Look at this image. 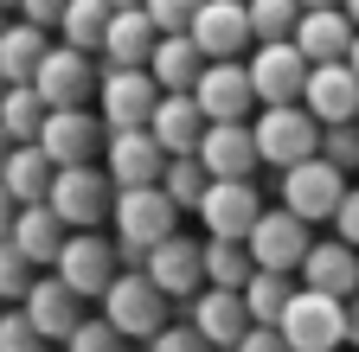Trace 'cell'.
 Listing matches in <instances>:
<instances>
[{
    "instance_id": "3",
    "label": "cell",
    "mask_w": 359,
    "mask_h": 352,
    "mask_svg": "<svg viewBox=\"0 0 359 352\" xmlns=\"http://www.w3.org/2000/svg\"><path fill=\"white\" fill-rule=\"evenodd\" d=\"M321 135L327 128L308 115V103H263V115H257L263 167H302L308 154H321Z\"/></svg>"
},
{
    "instance_id": "34",
    "label": "cell",
    "mask_w": 359,
    "mask_h": 352,
    "mask_svg": "<svg viewBox=\"0 0 359 352\" xmlns=\"http://www.w3.org/2000/svg\"><path fill=\"white\" fill-rule=\"evenodd\" d=\"M161 186H167V199H173L180 211H199V199L212 192V167H205L199 154H173L167 173H161Z\"/></svg>"
},
{
    "instance_id": "33",
    "label": "cell",
    "mask_w": 359,
    "mask_h": 352,
    "mask_svg": "<svg viewBox=\"0 0 359 352\" xmlns=\"http://www.w3.org/2000/svg\"><path fill=\"white\" fill-rule=\"evenodd\" d=\"M250 276H257V256H250L244 237H205V282H218V288H244Z\"/></svg>"
},
{
    "instance_id": "22",
    "label": "cell",
    "mask_w": 359,
    "mask_h": 352,
    "mask_svg": "<svg viewBox=\"0 0 359 352\" xmlns=\"http://www.w3.org/2000/svg\"><path fill=\"white\" fill-rule=\"evenodd\" d=\"M353 38H359V26L346 7H308L295 26V45L308 52V64H340L353 52Z\"/></svg>"
},
{
    "instance_id": "51",
    "label": "cell",
    "mask_w": 359,
    "mask_h": 352,
    "mask_svg": "<svg viewBox=\"0 0 359 352\" xmlns=\"http://www.w3.org/2000/svg\"><path fill=\"white\" fill-rule=\"evenodd\" d=\"M302 7H340V0H302Z\"/></svg>"
},
{
    "instance_id": "44",
    "label": "cell",
    "mask_w": 359,
    "mask_h": 352,
    "mask_svg": "<svg viewBox=\"0 0 359 352\" xmlns=\"http://www.w3.org/2000/svg\"><path fill=\"white\" fill-rule=\"evenodd\" d=\"M65 7H71V0H20V20H32V26H58Z\"/></svg>"
},
{
    "instance_id": "37",
    "label": "cell",
    "mask_w": 359,
    "mask_h": 352,
    "mask_svg": "<svg viewBox=\"0 0 359 352\" xmlns=\"http://www.w3.org/2000/svg\"><path fill=\"white\" fill-rule=\"evenodd\" d=\"M65 352H128V333L116 327V321H77V333L65 339Z\"/></svg>"
},
{
    "instance_id": "18",
    "label": "cell",
    "mask_w": 359,
    "mask_h": 352,
    "mask_svg": "<svg viewBox=\"0 0 359 352\" xmlns=\"http://www.w3.org/2000/svg\"><path fill=\"white\" fill-rule=\"evenodd\" d=\"M205 237H250V225L263 218V192L257 180H212V192L199 199Z\"/></svg>"
},
{
    "instance_id": "17",
    "label": "cell",
    "mask_w": 359,
    "mask_h": 352,
    "mask_svg": "<svg viewBox=\"0 0 359 352\" xmlns=\"http://www.w3.org/2000/svg\"><path fill=\"white\" fill-rule=\"evenodd\" d=\"M218 352H231L257 321H250V301H244V288H218V282H205L199 295H193V314H187Z\"/></svg>"
},
{
    "instance_id": "41",
    "label": "cell",
    "mask_w": 359,
    "mask_h": 352,
    "mask_svg": "<svg viewBox=\"0 0 359 352\" xmlns=\"http://www.w3.org/2000/svg\"><path fill=\"white\" fill-rule=\"evenodd\" d=\"M199 7H205V0H148V13H154L161 32H187L199 20Z\"/></svg>"
},
{
    "instance_id": "13",
    "label": "cell",
    "mask_w": 359,
    "mask_h": 352,
    "mask_svg": "<svg viewBox=\"0 0 359 352\" xmlns=\"http://www.w3.org/2000/svg\"><path fill=\"white\" fill-rule=\"evenodd\" d=\"M193 97L205 109V122H250L257 115V83L244 58H212L193 83Z\"/></svg>"
},
{
    "instance_id": "53",
    "label": "cell",
    "mask_w": 359,
    "mask_h": 352,
    "mask_svg": "<svg viewBox=\"0 0 359 352\" xmlns=\"http://www.w3.org/2000/svg\"><path fill=\"white\" fill-rule=\"evenodd\" d=\"M0 103H7V77H0Z\"/></svg>"
},
{
    "instance_id": "14",
    "label": "cell",
    "mask_w": 359,
    "mask_h": 352,
    "mask_svg": "<svg viewBox=\"0 0 359 352\" xmlns=\"http://www.w3.org/2000/svg\"><path fill=\"white\" fill-rule=\"evenodd\" d=\"M167 148L154 141V128H109V148H103V167L116 186H161L167 173Z\"/></svg>"
},
{
    "instance_id": "32",
    "label": "cell",
    "mask_w": 359,
    "mask_h": 352,
    "mask_svg": "<svg viewBox=\"0 0 359 352\" xmlns=\"http://www.w3.org/2000/svg\"><path fill=\"white\" fill-rule=\"evenodd\" d=\"M295 276L289 269H257L250 282H244V301H250V321H263V327H276L283 314H289V301H295Z\"/></svg>"
},
{
    "instance_id": "36",
    "label": "cell",
    "mask_w": 359,
    "mask_h": 352,
    "mask_svg": "<svg viewBox=\"0 0 359 352\" xmlns=\"http://www.w3.org/2000/svg\"><path fill=\"white\" fill-rule=\"evenodd\" d=\"M32 276H39V262H32L13 237H0V301L20 307V301H26V288H32Z\"/></svg>"
},
{
    "instance_id": "28",
    "label": "cell",
    "mask_w": 359,
    "mask_h": 352,
    "mask_svg": "<svg viewBox=\"0 0 359 352\" xmlns=\"http://www.w3.org/2000/svg\"><path fill=\"white\" fill-rule=\"evenodd\" d=\"M52 180H58V160L45 154L39 141H20L13 160H7V173H0V186H7L20 205H45V199H52Z\"/></svg>"
},
{
    "instance_id": "9",
    "label": "cell",
    "mask_w": 359,
    "mask_h": 352,
    "mask_svg": "<svg viewBox=\"0 0 359 352\" xmlns=\"http://www.w3.org/2000/svg\"><path fill=\"white\" fill-rule=\"evenodd\" d=\"M52 269H58L83 301H103V295H109V282L122 276V250H116L103 231H71Z\"/></svg>"
},
{
    "instance_id": "30",
    "label": "cell",
    "mask_w": 359,
    "mask_h": 352,
    "mask_svg": "<svg viewBox=\"0 0 359 352\" xmlns=\"http://www.w3.org/2000/svg\"><path fill=\"white\" fill-rule=\"evenodd\" d=\"M109 20H116V7H109V0H71V7H65V20H58V38H65V45H77V52H97V58H103Z\"/></svg>"
},
{
    "instance_id": "4",
    "label": "cell",
    "mask_w": 359,
    "mask_h": 352,
    "mask_svg": "<svg viewBox=\"0 0 359 352\" xmlns=\"http://www.w3.org/2000/svg\"><path fill=\"white\" fill-rule=\"evenodd\" d=\"M167 288L148 276V269H122L116 282H109V295H103V321H116L128 339H154L161 327H167Z\"/></svg>"
},
{
    "instance_id": "7",
    "label": "cell",
    "mask_w": 359,
    "mask_h": 352,
    "mask_svg": "<svg viewBox=\"0 0 359 352\" xmlns=\"http://www.w3.org/2000/svg\"><path fill=\"white\" fill-rule=\"evenodd\" d=\"M161 97L167 90L154 83L148 64H109L103 71V90H97V109H103L109 128H148L154 109H161Z\"/></svg>"
},
{
    "instance_id": "25",
    "label": "cell",
    "mask_w": 359,
    "mask_h": 352,
    "mask_svg": "<svg viewBox=\"0 0 359 352\" xmlns=\"http://www.w3.org/2000/svg\"><path fill=\"white\" fill-rule=\"evenodd\" d=\"M161 45V26L148 7H116L109 20V38H103V64H148Z\"/></svg>"
},
{
    "instance_id": "5",
    "label": "cell",
    "mask_w": 359,
    "mask_h": 352,
    "mask_svg": "<svg viewBox=\"0 0 359 352\" xmlns=\"http://www.w3.org/2000/svg\"><path fill=\"white\" fill-rule=\"evenodd\" d=\"M276 327H283V339L295 352H340L346 346V301L340 295H321V288H295L289 314Z\"/></svg>"
},
{
    "instance_id": "1",
    "label": "cell",
    "mask_w": 359,
    "mask_h": 352,
    "mask_svg": "<svg viewBox=\"0 0 359 352\" xmlns=\"http://www.w3.org/2000/svg\"><path fill=\"white\" fill-rule=\"evenodd\" d=\"M180 218H187V211L167 199V186H122L116 192V218H109V225H116V250H122V269H142L148 250L180 231Z\"/></svg>"
},
{
    "instance_id": "40",
    "label": "cell",
    "mask_w": 359,
    "mask_h": 352,
    "mask_svg": "<svg viewBox=\"0 0 359 352\" xmlns=\"http://www.w3.org/2000/svg\"><path fill=\"white\" fill-rule=\"evenodd\" d=\"M321 154H327L334 167L353 173V167H359V122H334L327 135H321Z\"/></svg>"
},
{
    "instance_id": "48",
    "label": "cell",
    "mask_w": 359,
    "mask_h": 352,
    "mask_svg": "<svg viewBox=\"0 0 359 352\" xmlns=\"http://www.w3.org/2000/svg\"><path fill=\"white\" fill-rule=\"evenodd\" d=\"M340 7H346V13H353V26H359V0H340Z\"/></svg>"
},
{
    "instance_id": "19",
    "label": "cell",
    "mask_w": 359,
    "mask_h": 352,
    "mask_svg": "<svg viewBox=\"0 0 359 352\" xmlns=\"http://www.w3.org/2000/svg\"><path fill=\"white\" fill-rule=\"evenodd\" d=\"M187 32L199 38V52H205V58H244V52L257 45V32H250V7H244V0H205L199 20H193Z\"/></svg>"
},
{
    "instance_id": "8",
    "label": "cell",
    "mask_w": 359,
    "mask_h": 352,
    "mask_svg": "<svg viewBox=\"0 0 359 352\" xmlns=\"http://www.w3.org/2000/svg\"><path fill=\"white\" fill-rule=\"evenodd\" d=\"M39 148L52 154L58 167H90L103 148H109V122H103V109L97 103H77V109H52L45 115V135H39Z\"/></svg>"
},
{
    "instance_id": "11",
    "label": "cell",
    "mask_w": 359,
    "mask_h": 352,
    "mask_svg": "<svg viewBox=\"0 0 359 352\" xmlns=\"http://www.w3.org/2000/svg\"><path fill=\"white\" fill-rule=\"evenodd\" d=\"M250 256H257V269H302L308 262V250H314V237H308V218H295L289 205H263V218L250 225Z\"/></svg>"
},
{
    "instance_id": "55",
    "label": "cell",
    "mask_w": 359,
    "mask_h": 352,
    "mask_svg": "<svg viewBox=\"0 0 359 352\" xmlns=\"http://www.w3.org/2000/svg\"><path fill=\"white\" fill-rule=\"evenodd\" d=\"M0 314H7V301H0Z\"/></svg>"
},
{
    "instance_id": "24",
    "label": "cell",
    "mask_w": 359,
    "mask_h": 352,
    "mask_svg": "<svg viewBox=\"0 0 359 352\" xmlns=\"http://www.w3.org/2000/svg\"><path fill=\"white\" fill-rule=\"evenodd\" d=\"M154 141L167 148V154H199V141H205V109H199V97L193 90H167L161 97V109H154Z\"/></svg>"
},
{
    "instance_id": "52",
    "label": "cell",
    "mask_w": 359,
    "mask_h": 352,
    "mask_svg": "<svg viewBox=\"0 0 359 352\" xmlns=\"http://www.w3.org/2000/svg\"><path fill=\"white\" fill-rule=\"evenodd\" d=\"M0 13H20V0H0Z\"/></svg>"
},
{
    "instance_id": "20",
    "label": "cell",
    "mask_w": 359,
    "mask_h": 352,
    "mask_svg": "<svg viewBox=\"0 0 359 352\" xmlns=\"http://www.w3.org/2000/svg\"><path fill=\"white\" fill-rule=\"evenodd\" d=\"M308 115L334 128V122H359V71L340 58V64H314L308 71V90H302Z\"/></svg>"
},
{
    "instance_id": "6",
    "label": "cell",
    "mask_w": 359,
    "mask_h": 352,
    "mask_svg": "<svg viewBox=\"0 0 359 352\" xmlns=\"http://www.w3.org/2000/svg\"><path fill=\"white\" fill-rule=\"evenodd\" d=\"M346 199V167H334L327 154H308L302 167H283V205L308 225H334V211Z\"/></svg>"
},
{
    "instance_id": "42",
    "label": "cell",
    "mask_w": 359,
    "mask_h": 352,
    "mask_svg": "<svg viewBox=\"0 0 359 352\" xmlns=\"http://www.w3.org/2000/svg\"><path fill=\"white\" fill-rule=\"evenodd\" d=\"M231 352H295V346L283 339V327H263V321H257V327H250V333H244Z\"/></svg>"
},
{
    "instance_id": "16",
    "label": "cell",
    "mask_w": 359,
    "mask_h": 352,
    "mask_svg": "<svg viewBox=\"0 0 359 352\" xmlns=\"http://www.w3.org/2000/svg\"><path fill=\"white\" fill-rule=\"evenodd\" d=\"M199 160L212 167V180H257V167H263L257 122H212L199 141Z\"/></svg>"
},
{
    "instance_id": "54",
    "label": "cell",
    "mask_w": 359,
    "mask_h": 352,
    "mask_svg": "<svg viewBox=\"0 0 359 352\" xmlns=\"http://www.w3.org/2000/svg\"><path fill=\"white\" fill-rule=\"evenodd\" d=\"M0 32H7V13H0Z\"/></svg>"
},
{
    "instance_id": "23",
    "label": "cell",
    "mask_w": 359,
    "mask_h": 352,
    "mask_svg": "<svg viewBox=\"0 0 359 352\" xmlns=\"http://www.w3.org/2000/svg\"><path fill=\"white\" fill-rule=\"evenodd\" d=\"M295 276H302V288H321V295L353 301V295H359V250H353L346 237H327V244L308 250V262H302Z\"/></svg>"
},
{
    "instance_id": "15",
    "label": "cell",
    "mask_w": 359,
    "mask_h": 352,
    "mask_svg": "<svg viewBox=\"0 0 359 352\" xmlns=\"http://www.w3.org/2000/svg\"><path fill=\"white\" fill-rule=\"evenodd\" d=\"M142 269L173 295V301H193L199 288H205V237H187V231H173V237H161L154 250H148V262Z\"/></svg>"
},
{
    "instance_id": "50",
    "label": "cell",
    "mask_w": 359,
    "mask_h": 352,
    "mask_svg": "<svg viewBox=\"0 0 359 352\" xmlns=\"http://www.w3.org/2000/svg\"><path fill=\"white\" fill-rule=\"evenodd\" d=\"M109 7H148V0H109Z\"/></svg>"
},
{
    "instance_id": "49",
    "label": "cell",
    "mask_w": 359,
    "mask_h": 352,
    "mask_svg": "<svg viewBox=\"0 0 359 352\" xmlns=\"http://www.w3.org/2000/svg\"><path fill=\"white\" fill-rule=\"evenodd\" d=\"M346 64H353V71H359V38H353V52H346Z\"/></svg>"
},
{
    "instance_id": "27",
    "label": "cell",
    "mask_w": 359,
    "mask_h": 352,
    "mask_svg": "<svg viewBox=\"0 0 359 352\" xmlns=\"http://www.w3.org/2000/svg\"><path fill=\"white\" fill-rule=\"evenodd\" d=\"M205 64H212V58L199 52L193 32H161V45H154V58H148V71H154L161 90H193Z\"/></svg>"
},
{
    "instance_id": "26",
    "label": "cell",
    "mask_w": 359,
    "mask_h": 352,
    "mask_svg": "<svg viewBox=\"0 0 359 352\" xmlns=\"http://www.w3.org/2000/svg\"><path fill=\"white\" fill-rule=\"evenodd\" d=\"M65 237H71V225L52 211V199H45V205H20V218H13V244L39 262V269H52V262H58Z\"/></svg>"
},
{
    "instance_id": "45",
    "label": "cell",
    "mask_w": 359,
    "mask_h": 352,
    "mask_svg": "<svg viewBox=\"0 0 359 352\" xmlns=\"http://www.w3.org/2000/svg\"><path fill=\"white\" fill-rule=\"evenodd\" d=\"M13 218H20V199L0 186V237H13Z\"/></svg>"
},
{
    "instance_id": "31",
    "label": "cell",
    "mask_w": 359,
    "mask_h": 352,
    "mask_svg": "<svg viewBox=\"0 0 359 352\" xmlns=\"http://www.w3.org/2000/svg\"><path fill=\"white\" fill-rule=\"evenodd\" d=\"M45 115H52V103L39 97V83H7V103H0V128H7L13 141H39V135H45Z\"/></svg>"
},
{
    "instance_id": "21",
    "label": "cell",
    "mask_w": 359,
    "mask_h": 352,
    "mask_svg": "<svg viewBox=\"0 0 359 352\" xmlns=\"http://www.w3.org/2000/svg\"><path fill=\"white\" fill-rule=\"evenodd\" d=\"M26 314H32V327L45 333V339H71L77 333V321H83V295L52 269V276H32V288H26Z\"/></svg>"
},
{
    "instance_id": "29",
    "label": "cell",
    "mask_w": 359,
    "mask_h": 352,
    "mask_svg": "<svg viewBox=\"0 0 359 352\" xmlns=\"http://www.w3.org/2000/svg\"><path fill=\"white\" fill-rule=\"evenodd\" d=\"M52 26H32V20H7V32H0V77L7 83H32L45 52H52V38H45Z\"/></svg>"
},
{
    "instance_id": "39",
    "label": "cell",
    "mask_w": 359,
    "mask_h": 352,
    "mask_svg": "<svg viewBox=\"0 0 359 352\" xmlns=\"http://www.w3.org/2000/svg\"><path fill=\"white\" fill-rule=\"evenodd\" d=\"M148 352H218V346H212L193 321H167V327L148 339Z\"/></svg>"
},
{
    "instance_id": "47",
    "label": "cell",
    "mask_w": 359,
    "mask_h": 352,
    "mask_svg": "<svg viewBox=\"0 0 359 352\" xmlns=\"http://www.w3.org/2000/svg\"><path fill=\"white\" fill-rule=\"evenodd\" d=\"M13 148H20V141L7 135V128H0V173H7V160H13Z\"/></svg>"
},
{
    "instance_id": "12",
    "label": "cell",
    "mask_w": 359,
    "mask_h": 352,
    "mask_svg": "<svg viewBox=\"0 0 359 352\" xmlns=\"http://www.w3.org/2000/svg\"><path fill=\"white\" fill-rule=\"evenodd\" d=\"M244 64H250V83H257V103H302L308 71H314L295 38H263Z\"/></svg>"
},
{
    "instance_id": "10",
    "label": "cell",
    "mask_w": 359,
    "mask_h": 352,
    "mask_svg": "<svg viewBox=\"0 0 359 352\" xmlns=\"http://www.w3.org/2000/svg\"><path fill=\"white\" fill-rule=\"evenodd\" d=\"M39 97L52 103V109H77V103H97V90H103V71H97V52H77V45H58L45 52V64H39Z\"/></svg>"
},
{
    "instance_id": "35",
    "label": "cell",
    "mask_w": 359,
    "mask_h": 352,
    "mask_svg": "<svg viewBox=\"0 0 359 352\" xmlns=\"http://www.w3.org/2000/svg\"><path fill=\"white\" fill-rule=\"evenodd\" d=\"M250 7V32H257V45L263 38H295V26H302V0H244Z\"/></svg>"
},
{
    "instance_id": "43",
    "label": "cell",
    "mask_w": 359,
    "mask_h": 352,
    "mask_svg": "<svg viewBox=\"0 0 359 352\" xmlns=\"http://www.w3.org/2000/svg\"><path fill=\"white\" fill-rule=\"evenodd\" d=\"M334 237H346V244L359 250V186H346V199H340V211H334Z\"/></svg>"
},
{
    "instance_id": "46",
    "label": "cell",
    "mask_w": 359,
    "mask_h": 352,
    "mask_svg": "<svg viewBox=\"0 0 359 352\" xmlns=\"http://www.w3.org/2000/svg\"><path fill=\"white\" fill-rule=\"evenodd\" d=\"M346 346H359V295L346 301Z\"/></svg>"
},
{
    "instance_id": "38",
    "label": "cell",
    "mask_w": 359,
    "mask_h": 352,
    "mask_svg": "<svg viewBox=\"0 0 359 352\" xmlns=\"http://www.w3.org/2000/svg\"><path fill=\"white\" fill-rule=\"evenodd\" d=\"M45 346H52V339L32 327L26 307H7V314H0V352H45Z\"/></svg>"
},
{
    "instance_id": "2",
    "label": "cell",
    "mask_w": 359,
    "mask_h": 352,
    "mask_svg": "<svg viewBox=\"0 0 359 352\" xmlns=\"http://www.w3.org/2000/svg\"><path fill=\"white\" fill-rule=\"evenodd\" d=\"M116 180H109V167H58V180H52V211L65 218L71 231H103L109 218H116Z\"/></svg>"
}]
</instances>
